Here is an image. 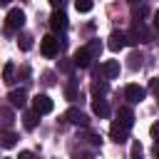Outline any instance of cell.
Returning <instances> with one entry per match:
<instances>
[{
  "label": "cell",
  "mask_w": 159,
  "mask_h": 159,
  "mask_svg": "<svg viewBox=\"0 0 159 159\" xmlns=\"http://www.w3.org/2000/svg\"><path fill=\"white\" fill-rule=\"evenodd\" d=\"M92 60H94V57H92V52H89L87 47H80V50L72 55V62H75V67H82V70H87V67L92 65Z\"/></svg>",
  "instance_id": "4"
},
{
  "label": "cell",
  "mask_w": 159,
  "mask_h": 159,
  "mask_svg": "<svg viewBox=\"0 0 159 159\" xmlns=\"http://www.w3.org/2000/svg\"><path fill=\"white\" fill-rule=\"evenodd\" d=\"M40 52H42L45 57H55V55L60 52V40H57L55 35H45V37L40 40Z\"/></svg>",
  "instance_id": "2"
},
{
  "label": "cell",
  "mask_w": 159,
  "mask_h": 159,
  "mask_svg": "<svg viewBox=\"0 0 159 159\" xmlns=\"http://www.w3.org/2000/svg\"><path fill=\"white\" fill-rule=\"evenodd\" d=\"M134 32L139 35V42H149V32H147V27H144L142 22H139V25L134 27Z\"/></svg>",
  "instance_id": "19"
},
{
  "label": "cell",
  "mask_w": 159,
  "mask_h": 159,
  "mask_svg": "<svg viewBox=\"0 0 159 159\" xmlns=\"http://www.w3.org/2000/svg\"><path fill=\"white\" fill-rule=\"evenodd\" d=\"M37 112L32 109V112H25V117H22V124H25V129H35L37 127Z\"/></svg>",
  "instance_id": "15"
},
{
  "label": "cell",
  "mask_w": 159,
  "mask_h": 159,
  "mask_svg": "<svg viewBox=\"0 0 159 159\" xmlns=\"http://www.w3.org/2000/svg\"><path fill=\"white\" fill-rule=\"evenodd\" d=\"M139 154H142V144H134L132 147V157H139Z\"/></svg>",
  "instance_id": "27"
},
{
  "label": "cell",
  "mask_w": 159,
  "mask_h": 159,
  "mask_svg": "<svg viewBox=\"0 0 159 159\" xmlns=\"http://www.w3.org/2000/svg\"><path fill=\"white\" fill-rule=\"evenodd\" d=\"M124 97H127L129 102L137 104V102H142V99L147 97V89L139 87V84H127V87H124Z\"/></svg>",
  "instance_id": "8"
},
{
  "label": "cell",
  "mask_w": 159,
  "mask_h": 159,
  "mask_svg": "<svg viewBox=\"0 0 159 159\" xmlns=\"http://www.w3.org/2000/svg\"><path fill=\"white\" fill-rule=\"evenodd\" d=\"M149 87H152V92H154V94H159V80H152V84H149Z\"/></svg>",
  "instance_id": "28"
},
{
  "label": "cell",
  "mask_w": 159,
  "mask_h": 159,
  "mask_svg": "<svg viewBox=\"0 0 159 159\" xmlns=\"http://www.w3.org/2000/svg\"><path fill=\"white\" fill-rule=\"evenodd\" d=\"M129 60H132V62H129V67H132V70H137V67H142V55H132Z\"/></svg>",
  "instance_id": "23"
},
{
  "label": "cell",
  "mask_w": 159,
  "mask_h": 159,
  "mask_svg": "<svg viewBox=\"0 0 159 159\" xmlns=\"http://www.w3.org/2000/svg\"><path fill=\"white\" fill-rule=\"evenodd\" d=\"M7 99H10L12 107H20V109L27 104V94H25V89H12V92L7 94Z\"/></svg>",
  "instance_id": "11"
},
{
  "label": "cell",
  "mask_w": 159,
  "mask_h": 159,
  "mask_svg": "<svg viewBox=\"0 0 159 159\" xmlns=\"http://www.w3.org/2000/svg\"><path fill=\"white\" fill-rule=\"evenodd\" d=\"M152 134H154V137H159V122H157V124H152Z\"/></svg>",
  "instance_id": "30"
},
{
  "label": "cell",
  "mask_w": 159,
  "mask_h": 159,
  "mask_svg": "<svg viewBox=\"0 0 159 159\" xmlns=\"http://www.w3.org/2000/svg\"><path fill=\"white\" fill-rule=\"evenodd\" d=\"M52 107H55V104H52V99H50L47 94H35V97H32V109H35L37 114H50Z\"/></svg>",
  "instance_id": "3"
},
{
  "label": "cell",
  "mask_w": 159,
  "mask_h": 159,
  "mask_svg": "<svg viewBox=\"0 0 159 159\" xmlns=\"http://www.w3.org/2000/svg\"><path fill=\"white\" fill-rule=\"evenodd\" d=\"M17 45H20V50H30L32 47V37L30 35H20L17 37Z\"/></svg>",
  "instance_id": "20"
},
{
  "label": "cell",
  "mask_w": 159,
  "mask_h": 159,
  "mask_svg": "<svg viewBox=\"0 0 159 159\" xmlns=\"http://www.w3.org/2000/svg\"><path fill=\"white\" fill-rule=\"evenodd\" d=\"M42 82H45V84H52V82H55V80H52V72H45V75H42Z\"/></svg>",
  "instance_id": "26"
},
{
  "label": "cell",
  "mask_w": 159,
  "mask_h": 159,
  "mask_svg": "<svg viewBox=\"0 0 159 159\" xmlns=\"http://www.w3.org/2000/svg\"><path fill=\"white\" fill-rule=\"evenodd\" d=\"M117 122H122L124 127L132 129V124H134V112H132L129 107H119V112H117Z\"/></svg>",
  "instance_id": "13"
},
{
  "label": "cell",
  "mask_w": 159,
  "mask_h": 159,
  "mask_svg": "<svg viewBox=\"0 0 159 159\" xmlns=\"http://www.w3.org/2000/svg\"><path fill=\"white\" fill-rule=\"evenodd\" d=\"M72 67H75V62H70V60H62L60 62V70L62 72H72Z\"/></svg>",
  "instance_id": "24"
},
{
  "label": "cell",
  "mask_w": 159,
  "mask_h": 159,
  "mask_svg": "<svg viewBox=\"0 0 159 159\" xmlns=\"http://www.w3.org/2000/svg\"><path fill=\"white\" fill-rule=\"evenodd\" d=\"M10 2H12V0H0V5H10Z\"/></svg>",
  "instance_id": "32"
},
{
  "label": "cell",
  "mask_w": 159,
  "mask_h": 159,
  "mask_svg": "<svg viewBox=\"0 0 159 159\" xmlns=\"http://www.w3.org/2000/svg\"><path fill=\"white\" fill-rule=\"evenodd\" d=\"M47 2H50V5H52V7H60V5H62V2H65V0H47Z\"/></svg>",
  "instance_id": "31"
},
{
  "label": "cell",
  "mask_w": 159,
  "mask_h": 159,
  "mask_svg": "<svg viewBox=\"0 0 159 159\" xmlns=\"http://www.w3.org/2000/svg\"><path fill=\"white\" fill-rule=\"evenodd\" d=\"M109 87H107V82H92V92L94 94H104Z\"/></svg>",
  "instance_id": "21"
},
{
  "label": "cell",
  "mask_w": 159,
  "mask_h": 159,
  "mask_svg": "<svg viewBox=\"0 0 159 159\" xmlns=\"http://www.w3.org/2000/svg\"><path fill=\"white\" fill-rule=\"evenodd\" d=\"M65 119H67V122H72V124H80V127H84V124H87L84 112H82V109H77V107H70V109L65 112Z\"/></svg>",
  "instance_id": "9"
},
{
  "label": "cell",
  "mask_w": 159,
  "mask_h": 159,
  "mask_svg": "<svg viewBox=\"0 0 159 159\" xmlns=\"http://www.w3.org/2000/svg\"><path fill=\"white\" fill-rule=\"evenodd\" d=\"M50 27H52V32H65L67 30V15L62 10H55L50 15Z\"/></svg>",
  "instance_id": "5"
},
{
  "label": "cell",
  "mask_w": 159,
  "mask_h": 159,
  "mask_svg": "<svg viewBox=\"0 0 159 159\" xmlns=\"http://www.w3.org/2000/svg\"><path fill=\"white\" fill-rule=\"evenodd\" d=\"M102 75H104L107 80H114V77L119 75V62H117V60H107V62L102 65Z\"/></svg>",
  "instance_id": "12"
},
{
  "label": "cell",
  "mask_w": 159,
  "mask_h": 159,
  "mask_svg": "<svg viewBox=\"0 0 159 159\" xmlns=\"http://www.w3.org/2000/svg\"><path fill=\"white\" fill-rule=\"evenodd\" d=\"M12 75H15V65H12V62H7V65H5V70H2V82H12Z\"/></svg>",
  "instance_id": "18"
},
{
  "label": "cell",
  "mask_w": 159,
  "mask_h": 159,
  "mask_svg": "<svg viewBox=\"0 0 159 159\" xmlns=\"http://www.w3.org/2000/svg\"><path fill=\"white\" fill-rule=\"evenodd\" d=\"M15 144H17V134L15 132H2L0 134V147L2 149H12Z\"/></svg>",
  "instance_id": "14"
},
{
  "label": "cell",
  "mask_w": 159,
  "mask_h": 159,
  "mask_svg": "<svg viewBox=\"0 0 159 159\" xmlns=\"http://www.w3.org/2000/svg\"><path fill=\"white\" fill-rule=\"evenodd\" d=\"M12 124V109H0V129H7Z\"/></svg>",
  "instance_id": "16"
},
{
  "label": "cell",
  "mask_w": 159,
  "mask_h": 159,
  "mask_svg": "<svg viewBox=\"0 0 159 159\" xmlns=\"http://www.w3.org/2000/svg\"><path fill=\"white\" fill-rule=\"evenodd\" d=\"M154 154H157V157H159V142H157V147H154Z\"/></svg>",
  "instance_id": "33"
},
{
  "label": "cell",
  "mask_w": 159,
  "mask_h": 159,
  "mask_svg": "<svg viewBox=\"0 0 159 159\" xmlns=\"http://www.w3.org/2000/svg\"><path fill=\"white\" fill-rule=\"evenodd\" d=\"M92 112H94L99 119H107V117H109V104H107L104 99L94 97V99H92Z\"/></svg>",
  "instance_id": "10"
},
{
  "label": "cell",
  "mask_w": 159,
  "mask_h": 159,
  "mask_svg": "<svg viewBox=\"0 0 159 159\" xmlns=\"http://www.w3.org/2000/svg\"><path fill=\"white\" fill-rule=\"evenodd\" d=\"M25 25V12L20 10V7H12L10 12H7V17H5V30L7 32H15V30H20Z\"/></svg>",
  "instance_id": "1"
},
{
  "label": "cell",
  "mask_w": 159,
  "mask_h": 159,
  "mask_svg": "<svg viewBox=\"0 0 159 159\" xmlns=\"http://www.w3.org/2000/svg\"><path fill=\"white\" fill-rule=\"evenodd\" d=\"M124 45H127V35H124V32H119V30H114V32L107 37V47H109L112 52H119Z\"/></svg>",
  "instance_id": "7"
},
{
  "label": "cell",
  "mask_w": 159,
  "mask_h": 159,
  "mask_svg": "<svg viewBox=\"0 0 159 159\" xmlns=\"http://www.w3.org/2000/svg\"><path fill=\"white\" fill-rule=\"evenodd\" d=\"M152 17H154V20H152V22H154V30H159V10H157Z\"/></svg>",
  "instance_id": "29"
},
{
  "label": "cell",
  "mask_w": 159,
  "mask_h": 159,
  "mask_svg": "<svg viewBox=\"0 0 159 159\" xmlns=\"http://www.w3.org/2000/svg\"><path fill=\"white\" fill-rule=\"evenodd\" d=\"M75 7H77V12H89L94 7V0H75Z\"/></svg>",
  "instance_id": "17"
},
{
  "label": "cell",
  "mask_w": 159,
  "mask_h": 159,
  "mask_svg": "<svg viewBox=\"0 0 159 159\" xmlns=\"http://www.w3.org/2000/svg\"><path fill=\"white\" fill-rule=\"evenodd\" d=\"M127 134H129V127H124L122 122H114V124L109 127V137H112V142H117V144H124V142H127Z\"/></svg>",
  "instance_id": "6"
},
{
  "label": "cell",
  "mask_w": 159,
  "mask_h": 159,
  "mask_svg": "<svg viewBox=\"0 0 159 159\" xmlns=\"http://www.w3.org/2000/svg\"><path fill=\"white\" fill-rule=\"evenodd\" d=\"M87 50H89V52H92V57H97V55H99V50H102V47H99V42H97V40H94V42H92V45H89V47H87Z\"/></svg>",
  "instance_id": "25"
},
{
  "label": "cell",
  "mask_w": 159,
  "mask_h": 159,
  "mask_svg": "<svg viewBox=\"0 0 159 159\" xmlns=\"http://www.w3.org/2000/svg\"><path fill=\"white\" fill-rule=\"evenodd\" d=\"M65 97H67V99H77V84H70V87L65 89Z\"/></svg>",
  "instance_id": "22"
}]
</instances>
